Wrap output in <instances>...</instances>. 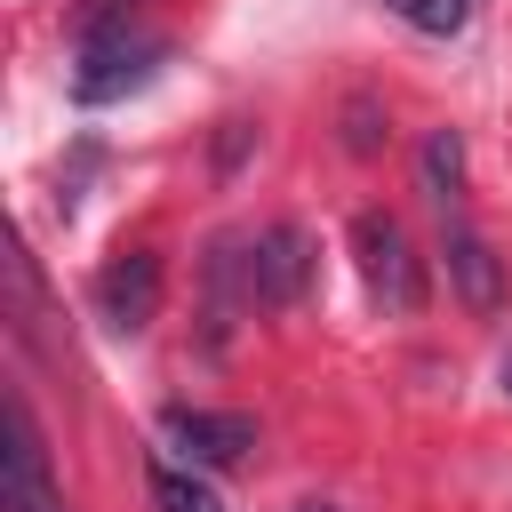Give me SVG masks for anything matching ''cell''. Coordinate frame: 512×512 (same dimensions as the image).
Instances as JSON below:
<instances>
[{"label":"cell","mask_w":512,"mask_h":512,"mask_svg":"<svg viewBox=\"0 0 512 512\" xmlns=\"http://www.w3.org/2000/svg\"><path fill=\"white\" fill-rule=\"evenodd\" d=\"M160 440L184 456V464H200V472H216V464H240L248 448H256V424L248 416H232V408H160Z\"/></svg>","instance_id":"277c9868"},{"label":"cell","mask_w":512,"mask_h":512,"mask_svg":"<svg viewBox=\"0 0 512 512\" xmlns=\"http://www.w3.org/2000/svg\"><path fill=\"white\" fill-rule=\"evenodd\" d=\"M496 376H504V392H512V352H504V368H496Z\"/></svg>","instance_id":"5bb4252c"},{"label":"cell","mask_w":512,"mask_h":512,"mask_svg":"<svg viewBox=\"0 0 512 512\" xmlns=\"http://www.w3.org/2000/svg\"><path fill=\"white\" fill-rule=\"evenodd\" d=\"M128 0H80V24H120Z\"/></svg>","instance_id":"7c38bea8"},{"label":"cell","mask_w":512,"mask_h":512,"mask_svg":"<svg viewBox=\"0 0 512 512\" xmlns=\"http://www.w3.org/2000/svg\"><path fill=\"white\" fill-rule=\"evenodd\" d=\"M96 312H104V328L144 336L152 312H160V256H152V248H120V256L96 272Z\"/></svg>","instance_id":"5b68a950"},{"label":"cell","mask_w":512,"mask_h":512,"mask_svg":"<svg viewBox=\"0 0 512 512\" xmlns=\"http://www.w3.org/2000/svg\"><path fill=\"white\" fill-rule=\"evenodd\" d=\"M448 272H456V288H464L472 312H496V296H504V264L488 256L480 232H448Z\"/></svg>","instance_id":"52a82bcc"},{"label":"cell","mask_w":512,"mask_h":512,"mask_svg":"<svg viewBox=\"0 0 512 512\" xmlns=\"http://www.w3.org/2000/svg\"><path fill=\"white\" fill-rule=\"evenodd\" d=\"M152 56H160V40L136 32L128 16H120V24H88V40H80V72H72V96H80V104H112V96H128V88L152 72Z\"/></svg>","instance_id":"7a4b0ae2"},{"label":"cell","mask_w":512,"mask_h":512,"mask_svg":"<svg viewBox=\"0 0 512 512\" xmlns=\"http://www.w3.org/2000/svg\"><path fill=\"white\" fill-rule=\"evenodd\" d=\"M384 144V112H376V96H352L344 104V152H376Z\"/></svg>","instance_id":"8fae6325"},{"label":"cell","mask_w":512,"mask_h":512,"mask_svg":"<svg viewBox=\"0 0 512 512\" xmlns=\"http://www.w3.org/2000/svg\"><path fill=\"white\" fill-rule=\"evenodd\" d=\"M416 176H424V200L432 208H456L464 200V136L456 128H432L424 152H416Z\"/></svg>","instance_id":"ba28073f"},{"label":"cell","mask_w":512,"mask_h":512,"mask_svg":"<svg viewBox=\"0 0 512 512\" xmlns=\"http://www.w3.org/2000/svg\"><path fill=\"white\" fill-rule=\"evenodd\" d=\"M152 504H160V512H224L216 488H208L200 472H184V464H152Z\"/></svg>","instance_id":"9c48e42d"},{"label":"cell","mask_w":512,"mask_h":512,"mask_svg":"<svg viewBox=\"0 0 512 512\" xmlns=\"http://www.w3.org/2000/svg\"><path fill=\"white\" fill-rule=\"evenodd\" d=\"M288 512H336V504H320V496H304V504H288Z\"/></svg>","instance_id":"4fadbf2b"},{"label":"cell","mask_w":512,"mask_h":512,"mask_svg":"<svg viewBox=\"0 0 512 512\" xmlns=\"http://www.w3.org/2000/svg\"><path fill=\"white\" fill-rule=\"evenodd\" d=\"M352 256H360V280H368L376 304H392V312H416V304H424V264H416L400 216L360 208V216H352Z\"/></svg>","instance_id":"6da1fadb"},{"label":"cell","mask_w":512,"mask_h":512,"mask_svg":"<svg viewBox=\"0 0 512 512\" xmlns=\"http://www.w3.org/2000/svg\"><path fill=\"white\" fill-rule=\"evenodd\" d=\"M392 16H408L416 32H464V16H472V0H384Z\"/></svg>","instance_id":"30bf717a"},{"label":"cell","mask_w":512,"mask_h":512,"mask_svg":"<svg viewBox=\"0 0 512 512\" xmlns=\"http://www.w3.org/2000/svg\"><path fill=\"white\" fill-rule=\"evenodd\" d=\"M312 288V232L304 224H272L248 248V304H296Z\"/></svg>","instance_id":"8992f818"},{"label":"cell","mask_w":512,"mask_h":512,"mask_svg":"<svg viewBox=\"0 0 512 512\" xmlns=\"http://www.w3.org/2000/svg\"><path fill=\"white\" fill-rule=\"evenodd\" d=\"M0 512H72L64 488L48 480V448H40V424H32L24 392H8V472H0Z\"/></svg>","instance_id":"3957f363"}]
</instances>
